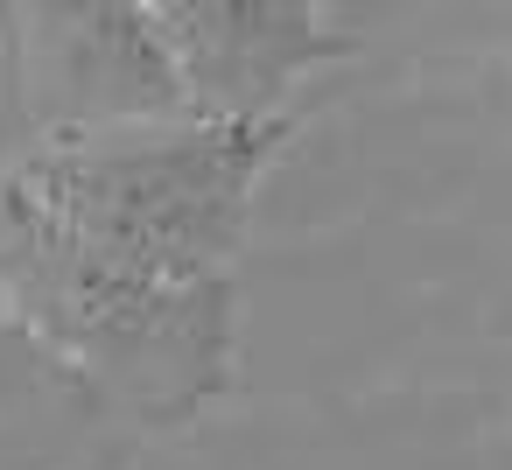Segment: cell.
<instances>
[{
    "mask_svg": "<svg viewBox=\"0 0 512 470\" xmlns=\"http://www.w3.org/2000/svg\"><path fill=\"white\" fill-rule=\"evenodd\" d=\"M148 22H162L155 43L204 127L274 120L281 85L351 50V36L316 29V15L288 0H183V8H148Z\"/></svg>",
    "mask_w": 512,
    "mask_h": 470,
    "instance_id": "obj_2",
    "label": "cell"
},
{
    "mask_svg": "<svg viewBox=\"0 0 512 470\" xmlns=\"http://www.w3.org/2000/svg\"><path fill=\"white\" fill-rule=\"evenodd\" d=\"M281 148V120L190 127L148 148H64L29 169V211L50 253L78 260L85 323H155L176 309H218V267L239 246L246 197Z\"/></svg>",
    "mask_w": 512,
    "mask_h": 470,
    "instance_id": "obj_1",
    "label": "cell"
}]
</instances>
